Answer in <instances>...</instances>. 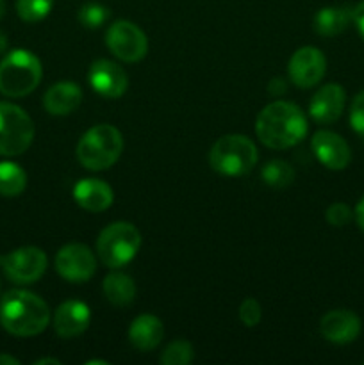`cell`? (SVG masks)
<instances>
[{"label":"cell","mask_w":364,"mask_h":365,"mask_svg":"<svg viewBox=\"0 0 364 365\" xmlns=\"http://www.w3.org/2000/svg\"><path fill=\"white\" fill-rule=\"evenodd\" d=\"M309 130L307 116L298 106L277 100L264 107L256 121V134L264 146L285 150L303 141Z\"/></svg>","instance_id":"obj_1"},{"label":"cell","mask_w":364,"mask_h":365,"mask_svg":"<svg viewBox=\"0 0 364 365\" xmlns=\"http://www.w3.org/2000/svg\"><path fill=\"white\" fill-rule=\"evenodd\" d=\"M50 323V309L29 291H9L0 299V324L16 337H34Z\"/></svg>","instance_id":"obj_2"},{"label":"cell","mask_w":364,"mask_h":365,"mask_svg":"<svg viewBox=\"0 0 364 365\" xmlns=\"http://www.w3.org/2000/svg\"><path fill=\"white\" fill-rule=\"evenodd\" d=\"M123 145V135L114 125H95L79 139L77 159L86 170H109L120 159Z\"/></svg>","instance_id":"obj_3"},{"label":"cell","mask_w":364,"mask_h":365,"mask_svg":"<svg viewBox=\"0 0 364 365\" xmlns=\"http://www.w3.org/2000/svg\"><path fill=\"white\" fill-rule=\"evenodd\" d=\"M41 77V61L31 50H11L0 61V93L9 98L31 95L39 86Z\"/></svg>","instance_id":"obj_4"},{"label":"cell","mask_w":364,"mask_h":365,"mask_svg":"<svg viewBox=\"0 0 364 365\" xmlns=\"http://www.w3.org/2000/svg\"><path fill=\"white\" fill-rule=\"evenodd\" d=\"M259 153L250 138L243 134L221 135L209 152V164L225 177H241L253 170Z\"/></svg>","instance_id":"obj_5"},{"label":"cell","mask_w":364,"mask_h":365,"mask_svg":"<svg viewBox=\"0 0 364 365\" xmlns=\"http://www.w3.org/2000/svg\"><path fill=\"white\" fill-rule=\"evenodd\" d=\"M141 246V232L127 221H116L100 232L96 239V255L111 269L131 262Z\"/></svg>","instance_id":"obj_6"},{"label":"cell","mask_w":364,"mask_h":365,"mask_svg":"<svg viewBox=\"0 0 364 365\" xmlns=\"http://www.w3.org/2000/svg\"><path fill=\"white\" fill-rule=\"evenodd\" d=\"M34 139V123L21 107L0 102V155L16 157L27 152Z\"/></svg>","instance_id":"obj_7"},{"label":"cell","mask_w":364,"mask_h":365,"mask_svg":"<svg viewBox=\"0 0 364 365\" xmlns=\"http://www.w3.org/2000/svg\"><path fill=\"white\" fill-rule=\"evenodd\" d=\"M49 259L45 252L36 246H24L11 253L0 255V269L14 284H34L45 274Z\"/></svg>","instance_id":"obj_8"},{"label":"cell","mask_w":364,"mask_h":365,"mask_svg":"<svg viewBox=\"0 0 364 365\" xmlns=\"http://www.w3.org/2000/svg\"><path fill=\"white\" fill-rule=\"evenodd\" d=\"M106 45L114 57L125 63H138L148 52L146 34L128 20H118L107 29Z\"/></svg>","instance_id":"obj_9"},{"label":"cell","mask_w":364,"mask_h":365,"mask_svg":"<svg viewBox=\"0 0 364 365\" xmlns=\"http://www.w3.org/2000/svg\"><path fill=\"white\" fill-rule=\"evenodd\" d=\"M56 269L61 278L71 284H84L91 280L96 271V257L81 242L63 246L56 255Z\"/></svg>","instance_id":"obj_10"},{"label":"cell","mask_w":364,"mask_h":365,"mask_svg":"<svg viewBox=\"0 0 364 365\" xmlns=\"http://www.w3.org/2000/svg\"><path fill=\"white\" fill-rule=\"evenodd\" d=\"M288 73L289 81L298 88H314L327 73V59L316 46H302L289 59Z\"/></svg>","instance_id":"obj_11"},{"label":"cell","mask_w":364,"mask_h":365,"mask_svg":"<svg viewBox=\"0 0 364 365\" xmlns=\"http://www.w3.org/2000/svg\"><path fill=\"white\" fill-rule=\"evenodd\" d=\"M88 81L93 91L98 93L103 98H120L128 88L127 71L120 64L109 59H98L91 64L88 73Z\"/></svg>","instance_id":"obj_12"},{"label":"cell","mask_w":364,"mask_h":365,"mask_svg":"<svg viewBox=\"0 0 364 365\" xmlns=\"http://www.w3.org/2000/svg\"><path fill=\"white\" fill-rule=\"evenodd\" d=\"M313 152L327 170L341 171L352 160V152L345 139L330 130H320L313 135Z\"/></svg>","instance_id":"obj_13"},{"label":"cell","mask_w":364,"mask_h":365,"mask_svg":"<svg viewBox=\"0 0 364 365\" xmlns=\"http://www.w3.org/2000/svg\"><path fill=\"white\" fill-rule=\"evenodd\" d=\"M363 324L357 314L346 309H335L321 317L320 331L332 344H350L359 337Z\"/></svg>","instance_id":"obj_14"},{"label":"cell","mask_w":364,"mask_h":365,"mask_svg":"<svg viewBox=\"0 0 364 365\" xmlns=\"http://www.w3.org/2000/svg\"><path fill=\"white\" fill-rule=\"evenodd\" d=\"M91 312L84 302L68 299L61 303L54 312V330L61 339H75L88 330Z\"/></svg>","instance_id":"obj_15"},{"label":"cell","mask_w":364,"mask_h":365,"mask_svg":"<svg viewBox=\"0 0 364 365\" xmlns=\"http://www.w3.org/2000/svg\"><path fill=\"white\" fill-rule=\"evenodd\" d=\"M346 103V93L339 84H325L309 102V114L316 123L330 125L341 118Z\"/></svg>","instance_id":"obj_16"},{"label":"cell","mask_w":364,"mask_h":365,"mask_svg":"<svg viewBox=\"0 0 364 365\" xmlns=\"http://www.w3.org/2000/svg\"><path fill=\"white\" fill-rule=\"evenodd\" d=\"M74 198L88 212H103L114 202V192L107 182L98 178H82L75 184Z\"/></svg>","instance_id":"obj_17"},{"label":"cell","mask_w":364,"mask_h":365,"mask_svg":"<svg viewBox=\"0 0 364 365\" xmlns=\"http://www.w3.org/2000/svg\"><path fill=\"white\" fill-rule=\"evenodd\" d=\"M82 102V89L75 82L63 81L49 88L43 96V107L52 116L71 114Z\"/></svg>","instance_id":"obj_18"},{"label":"cell","mask_w":364,"mask_h":365,"mask_svg":"<svg viewBox=\"0 0 364 365\" xmlns=\"http://www.w3.org/2000/svg\"><path fill=\"white\" fill-rule=\"evenodd\" d=\"M164 337L163 321L152 314L138 316L128 327V341L138 351H152Z\"/></svg>","instance_id":"obj_19"},{"label":"cell","mask_w":364,"mask_h":365,"mask_svg":"<svg viewBox=\"0 0 364 365\" xmlns=\"http://www.w3.org/2000/svg\"><path fill=\"white\" fill-rule=\"evenodd\" d=\"M353 24V11L348 7H323L314 14V32L323 38H334Z\"/></svg>","instance_id":"obj_20"},{"label":"cell","mask_w":364,"mask_h":365,"mask_svg":"<svg viewBox=\"0 0 364 365\" xmlns=\"http://www.w3.org/2000/svg\"><path fill=\"white\" fill-rule=\"evenodd\" d=\"M103 294H106L107 302L113 303L114 307H128L136 298V284L132 280V277L128 274L120 273H111L103 278Z\"/></svg>","instance_id":"obj_21"},{"label":"cell","mask_w":364,"mask_h":365,"mask_svg":"<svg viewBox=\"0 0 364 365\" xmlns=\"http://www.w3.org/2000/svg\"><path fill=\"white\" fill-rule=\"evenodd\" d=\"M27 187V173L18 164L4 160L0 163V195L13 198Z\"/></svg>","instance_id":"obj_22"},{"label":"cell","mask_w":364,"mask_h":365,"mask_svg":"<svg viewBox=\"0 0 364 365\" xmlns=\"http://www.w3.org/2000/svg\"><path fill=\"white\" fill-rule=\"evenodd\" d=\"M261 177H263L264 184L270 185V187L285 189L295 180V170L285 160L273 159L264 164L263 170H261Z\"/></svg>","instance_id":"obj_23"},{"label":"cell","mask_w":364,"mask_h":365,"mask_svg":"<svg viewBox=\"0 0 364 365\" xmlns=\"http://www.w3.org/2000/svg\"><path fill=\"white\" fill-rule=\"evenodd\" d=\"M193 346L189 344L184 339H178V341L170 342V344L164 348V351L161 353V364L163 365H189L193 362Z\"/></svg>","instance_id":"obj_24"},{"label":"cell","mask_w":364,"mask_h":365,"mask_svg":"<svg viewBox=\"0 0 364 365\" xmlns=\"http://www.w3.org/2000/svg\"><path fill=\"white\" fill-rule=\"evenodd\" d=\"M54 0H16V13L27 24H36L49 16Z\"/></svg>","instance_id":"obj_25"},{"label":"cell","mask_w":364,"mask_h":365,"mask_svg":"<svg viewBox=\"0 0 364 365\" xmlns=\"http://www.w3.org/2000/svg\"><path fill=\"white\" fill-rule=\"evenodd\" d=\"M109 9H107L106 6H102V4L98 2H88L84 4V6L79 9V21H81L84 27L88 29H96L100 27V25H103L107 21V18H109Z\"/></svg>","instance_id":"obj_26"},{"label":"cell","mask_w":364,"mask_h":365,"mask_svg":"<svg viewBox=\"0 0 364 365\" xmlns=\"http://www.w3.org/2000/svg\"><path fill=\"white\" fill-rule=\"evenodd\" d=\"M239 319L245 327L253 328L261 323L263 319V309H261L259 302L253 298H246L245 302L239 305Z\"/></svg>","instance_id":"obj_27"},{"label":"cell","mask_w":364,"mask_h":365,"mask_svg":"<svg viewBox=\"0 0 364 365\" xmlns=\"http://www.w3.org/2000/svg\"><path fill=\"white\" fill-rule=\"evenodd\" d=\"M325 217H327V221L332 227H346L353 220V210L346 203L338 202L328 207L327 212H325Z\"/></svg>","instance_id":"obj_28"},{"label":"cell","mask_w":364,"mask_h":365,"mask_svg":"<svg viewBox=\"0 0 364 365\" xmlns=\"http://www.w3.org/2000/svg\"><path fill=\"white\" fill-rule=\"evenodd\" d=\"M350 125L359 135H364V91L357 93L350 106Z\"/></svg>","instance_id":"obj_29"},{"label":"cell","mask_w":364,"mask_h":365,"mask_svg":"<svg viewBox=\"0 0 364 365\" xmlns=\"http://www.w3.org/2000/svg\"><path fill=\"white\" fill-rule=\"evenodd\" d=\"M353 24H355L357 31H359L360 38L364 39V0L363 2L357 4L355 7H353Z\"/></svg>","instance_id":"obj_30"},{"label":"cell","mask_w":364,"mask_h":365,"mask_svg":"<svg viewBox=\"0 0 364 365\" xmlns=\"http://www.w3.org/2000/svg\"><path fill=\"white\" fill-rule=\"evenodd\" d=\"M285 89H288V86H285L284 78H280V77L273 78V81H271L270 84H268V91H270L273 96L282 95V93H284Z\"/></svg>","instance_id":"obj_31"},{"label":"cell","mask_w":364,"mask_h":365,"mask_svg":"<svg viewBox=\"0 0 364 365\" xmlns=\"http://www.w3.org/2000/svg\"><path fill=\"white\" fill-rule=\"evenodd\" d=\"M353 220H355V223L359 225L360 230L364 232V196L357 202L355 209H353Z\"/></svg>","instance_id":"obj_32"},{"label":"cell","mask_w":364,"mask_h":365,"mask_svg":"<svg viewBox=\"0 0 364 365\" xmlns=\"http://www.w3.org/2000/svg\"><path fill=\"white\" fill-rule=\"evenodd\" d=\"M0 365H20V360L11 355H0Z\"/></svg>","instance_id":"obj_33"},{"label":"cell","mask_w":364,"mask_h":365,"mask_svg":"<svg viewBox=\"0 0 364 365\" xmlns=\"http://www.w3.org/2000/svg\"><path fill=\"white\" fill-rule=\"evenodd\" d=\"M45 364L61 365V362L57 359H39V360H36V362H34V365H45Z\"/></svg>","instance_id":"obj_34"},{"label":"cell","mask_w":364,"mask_h":365,"mask_svg":"<svg viewBox=\"0 0 364 365\" xmlns=\"http://www.w3.org/2000/svg\"><path fill=\"white\" fill-rule=\"evenodd\" d=\"M6 48H7V38L4 32H0V53L6 52Z\"/></svg>","instance_id":"obj_35"},{"label":"cell","mask_w":364,"mask_h":365,"mask_svg":"<svg viewBox=\"0 0 364 365\" xmlns=\"http://www.w3.org/2000/svg\"><path fill=\"white\" fill-rule=\"evenodd\" d=\"M4 14H6V2H4V0H0V18H2Z\"/></svg>","instance_id":"obj_36"},{"label":"cell","mask_w":364,"mask_h":365,"mask_svg":"<svg viewBox=\"0 0 364 365\" xmlns=\"http://www.w3.org/2000/svg\"><path fill=\"white\" fill-rule=\"evenodd\" d=\"M95 364H103V365H107L106 360H89V362H86V365H95Z\"/></svg>","instance_id":"obj_37"},{"label":"cell","mask_w":364,"mask_h":365,"mask_svg":"<svg viewBox=\"0 0 364 365\" xmlns=\"http://www.w3.org/2000/svg\"><path fill=\"white\" fill-rule=\"evenodd\" d=\"M0 289H2V285H0Z\"/></svg>","instance_id":"obj_38"}]
</instances>
